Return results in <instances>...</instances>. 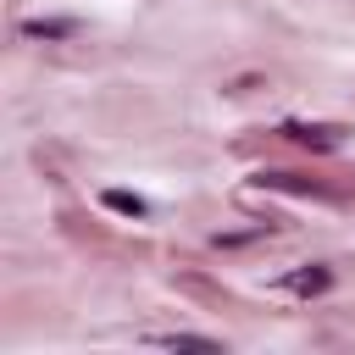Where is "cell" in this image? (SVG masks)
<instances>
[{"mask_svg":"<svg viewBox=\"0 0 355 355\" xmlns=\"http://www.w3.org/2000/svg\"><path fill=\"white\" fill-rule=\"evenodd\" d=\"M283 139L305 144V150H338V128H305V122H288Z\"/></svg>","mask_w":355,"mask_h":355,"instance_id":"1","label":"cell"},{"mask_svg":"<svg viewBox=\"0 0 355 355\" xmlns=\"http://www.w3.org/2000/svg\"><path fill=\"white\" fill-rule=\"evenodd\" d=\"M327 283H333V272H327V266H300V272H288V277H283V288H288V294H322Z\"/></svg>","mask_w":355,"mask_h":355,"instance_id":"2","label":"cell"},{"mask_svg":"<svg viewBox=\"0 0 355 355\" xmlns=\"http://www.w3.org/2000/svg\"><path fill=\"white\" fill-rule=\"evenodd\" d=\"M105 205L122 211V216H144V211H150V205H144L139 194H128V189H105Z\"/></svg>","mask_w":355,"mask_h":355,"instance_id":"3","label":"cell"},{"mask_svg":"<svg viewBox=\"0 0 355 355\" xmlns=\"http://www.w3.org/2000/svg\"><path fill=\"white\" fill-rule=\"evenodd\" d=\"M155 344H161V349H222L216 338H194V333H161Z\"/></svg>","mask_w":355,"mask_h":355,"instance_id":"4","label":"cell"},{"mask_svg":"<svg viewBox=\"0 0 355 355\" xmlns=\"http://www.w3.org/2000/svg\"><path fill=\"white\" fill-rule=\"evenodd\" d=\"M22 33H33V39H61V33H72V22H28Z\"/></svg>","mask_w":355,"mask_h":355,"instance_id":"5","label":"cell"}]
</instances>
